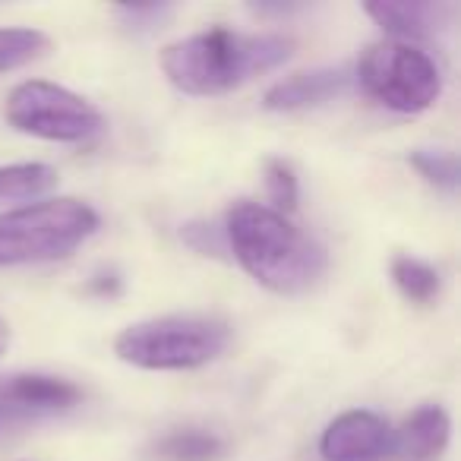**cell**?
<instances>
[{"mask_svg": "<svg viewBox=\"0 0 461 461\" xmlns=\"http://www.w3.org/2000/svg\"><path fill=\"white\" fill-rule=\"evenodd\" d=\"M224 240L247 272L276 294L313 288L329 266L326 247L263 203H238L224 215Z\"/></svg>", "mask_w": 461, "mask_h": 461, "instance_id": "cell-1", "label": "cell"}, {"mask_svg": "<svg viewBox=\"0 0 461 461\" xmlns=\"http://www.w3.org/2000/svg\"><path fill=\"white\" fill-rule=\"evenodd\" d=\"M294 51L285 35H240L230 29H209L190 35L161 51L167 83L184 95H224L263 73L282 67Z\"/></svg>", "mask_w": 461, "mask_h": 461, "instance_id": "cell-2", "label": "cell"}, {"mask_svg": "<svg viewBox=\"0 0 461 461\" xmlns=\"http://www.w3.org/2000/svg\"><path fill=\"white\" fill-rule=\"evenodd\" d=\"M230 326L218 316H158L133 322L114 339V354L140 370H196L221 357Z\"/></svg>", "mask_w": 461, "mask_h": 461, "instance_id": "cell-3", "label": "cell"}, {"mask_svg": "<svg viewBox=\"0 0 461 461\" xmlns=\"http://www.w3.org/2000/svg\"><path fill=\"white\" fill-rule=\"evenodd\" d=\"M102 224L83 199H48L0 215V266H29L64 259Z\"/></svg>", "mask_w": 461, "mask_h": 461, "instance_id": "cell-4", "label": "cell"}, {"mask_svg": "<svg viewBox=\"0 0 461 461\" xmlns=\"http://www.w3.org/2000/svg\"><path fill=\"white\" fill-rule=\"evenodd\" d=\"M357 79L379 104L398 114H420L442 95L439 67L408 41H376L360 58Z\"/></svg>", "mask_w": 461, "mask_h": 461, "instance_id": "cell-5", "label": "cell"}, {"mask_svg": "<svg viewBox=\"0 0 461 461\" xmlns=\"http://www.w3.org/2000/svg\"><path fill=\"white\" fill-rule=\"evenodd\" d=\"M4 114L14 130L51 142H86L104 127V117L95 104L45 79H29L16 86Z\"/></svg>", "mask_w": 461, "mask_h": 461, "instance_id": "cell-6", "label": "cell"}, {"mask_svg": "<svg viewBox=\"0 0 461 461\" xmlns=\"http://www.w3.org/2000/svg\"><path fill=\"white\" fill-rule=\"evenodd\" d=\"M322 461H385L392 455V427L373 411H345L320 439Z\"/></svg>", "mask_w": 461, "mask_h": 461, "instance_id": "cell-7", "label": "cell"}, {"mask_svg": "<svg viewBox=\"0 0 461 461\" xmlns=\"http://www.w3.org/2000/svg\"><path fill=\"white\" fill-rule=\"evenodd\" d=\"M351 73L345 67H322V70L294 73L266 92L263 104L269 111H307L332 102L351 89Z\"/></svg>", "mask_w": 461, "mask_h": 461, "instance_id": "cell-8", "label": "cell"}, {"mask_svg": "<svg viewBox=\"0 0 461 461\" xmlns=\"http://www.w3.org/2000/svg\"><path fill=\"white\" fill-rule=\"evenodd\" d=\"M83 398L77 383L45 373H20L0 385V414L4 411H67Z\"/></svg>", "mask_w": 461, "mask_h": 461, "instance_id": "cell-9", "label": "cell"}, {"mask_svg": "<svg viewBox=\"0 0 461 461\" xmlns=\"http://www.w3.org/2000/svg\"><path fill=\"white\" fill-rule=\"evenodd\" d=\"M452 420L439 404H423L404 420L398 433H392V455L395 461H433L446 452Z\"/></svg>", "mask_w": 461, "mask_h": 461, "instance_id": "cell-10", "label": "cell"}, {"mask_svg": "<svg viewBox=\"0 0 461 461\" xmlns=\"http://www.w3.org/2000/svg\"><path fill=\"white\" fill-rule=\"evenodd\" d=\"M366 14L392 35L402 39H420L429 35L442 23V16L452 14L446 4H420V0H379V4H366Z\"/></svg>", "mask_w": 461, "mask_h": 461, "instance_id": "cell-11", "label": "cell"}, {"mask_svg": "<svg viewBox=\"0 0 461 461\" xmlns=\"http://www.w3.org/2000/svg\"><path fill=\"white\" fill-rule=\"evenodd\" d=\"M224 439L203 427H180L155 442L158 461H218L224 455Z\"/></svg>", "mask_w": 461, "mask_h": 461, "instance_id": "cell-12", "label": "cell"}, {"mask_svg": "<svg viewBox=\"0 0 461 461\" xmlns=\"http://www.w3.org/2000/svg\"><path fill=\"white\" fill-rule=\"evenodd\" d=\"M58 186V171L41 161L0 167V199H32Z\"/></svg>", "mask_w": 461, "mask_h": 461, "instance_id": "cell-13", "label": "cell"}, {"mask_svg": "<svg viewBox=\"0 0 461 461\" xmlns=\"http://www.w3.org/2000/svg\"><path fill=\"white\" fill-rule=\"evenodd\" d=\"M392 282H395L398 291L414 303H429L433 297H439V291H442L439 272L417 257L392 259Z\"/></svg>", "mask_w": 461, "mask_h": 461, "instance_id": "cell-14", "label": "cell"}, {"mask_svg": "<svg viewBox=\"0 0 461 461\" xmlns=\"http://www.w3.org/2000/svg\"><path fill=\"white\" fill-rule=\"evenodd\" d=\"M48 35L39 29H0V73L16 70L48 51Z\"/></svg>", "mask_w": 461, "mask_h": 461, "instance_id": "cell-15", "label": "cell"}, {"mask_svg": "<svg viewBox=\"0 0 461 461\" xmlns=\"http://www.w3.org/2000/svg\"><path fill=\"white\" fill-rule=\"evenodd\" d=\"M411 165L427 184L439 186L446 193H455L461 184V167L455 152H436V149H417L411 152Z\"/></svg>", "mask_w": 461, "mask_h": 461, "instance_id": "cell-16", "label": "cell"}, {"mask_svg": "<svg viewBox=\"0 0 461 461\" xmlns=\"http://www.w3.org/2000/svg\"><path fill=\"white\" fill-rule=\"evenodd\" d=\"M266 186H269V196L276 199L282 209H297V177L288 161H282V158L266 161Z\"/></svg>", "mask_w": 461, "mask_h": 461, "instance_id": "cell-17", "label": "cell"}, {"mask_svg": "<svg viewBox=\"0 0 461 461\" xmlns=\"http://www.w3.org/2000/svg\"><path fill=\"white\" fill-rule=\"evenodd\" d=\"M117 14L127 16L130 23H136V26H152L155 20H161V16L171 14V7H165V4H136V7H117Z\"/></svg>", "mask_w": 461, "mask_h": 461, "instance_id": "cell-18", "label": "cell"}, {"mask_svg": "<svg viewBox=\"0 0 461 461\" xmlns=\"http://www.w3.org/2000/svg\"><path fill=\"white\" fill-rule=\"evenodd\" d=\"M7 345H10V326L7 320H0V354L7 351Z\"/></svg>", "mask_w": 461, "mask_h": 461, "instance_id": "cell-19", "label": "cell"}]
</instances>
